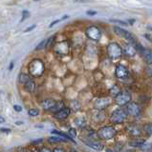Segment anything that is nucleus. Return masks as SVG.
<instances>
[{"instance_id": "nucleus-30", "label": "nucleus", "mask_w": 152, "mask_h": 152, "mask_svg": "<svg viewBox=\"0 0 152 152\" xmlns=\"http://www.w3.org/2000/svg\"><path fill=\"white\" fill-rule=\"evenodd\" d=\"M110 21H111V22H114V23H119V24L124 25V26L128 25V23L124 22V21H123V20H117V19H111V20H110Z\"/></svg>"}, {"instance_id": "nucleus-6", "label": "nucleus", "mask_w": 152, "mask_h": 152, "mask_svg": "<svg viewBox=\"0 0 152 152\" xmlns=\"http://www.w3.org/2000/svg\"><path fill=\"white\" fill-rule=\"evenodd\" d=\"M86 35L91 40L98 41V40H100V38L101 37V32L98 27L90 26L86 30Z\"/></svg>"}, {"instance_id": "nucleus-8", "label": "nucleus", "mask_w": 152, "mask_h": 152, "mask_svg": "<svg viewBox=\"0 0 152 152\" xmlns=\"http://www.w3.org/2000/svg\"><path fill=\"white\" fill-rule=\"evenodd\" d=\"M126 112L133 117H139L141 115V108L135 103H129L126 106Z\"/></svg>"}, {"instance_id": "nucleus-27", "label": "nucleus", "mask_w": 152, "mask_h": 152, "mask_svg": "<svg viewBox=\"0 0 152 152\" xmlns=\"http://www.w3.org/2000/svg\"><path fill=\"white\" fill-rule=\"evenodd\" d=\"M111 93H112V95H113V96H117V95L118 94H119L120 93V89H119V87H113V89H111Z\"/></svg>"}, {"instance_id": "nucleus-37", "label": "nucleus", "mask_w": 152, "mask_h": 152, "mask_svg": "<svg viewBox=\"0 0 152 152\" xmlns=\"http://www.w3.org/2000/svg\"><path fill=\"white\" fill-rule=\"evenodd\" d=\"M41 142H42V139H39V140H36V141H33L32 144H36V143H41Z\"/></svg>"}, {"instance_id": "nucleus-16", "label": "nucleus", "mask_w": 152, "mask_h": 152, "mask_svg": "<svg viewBox=\"0 0 152 152\" xmlns=\"http://www.w3.org/2000/svg\"><path fill=\"white\" fill-rule=\"evenodd\" d=\"M141 52H142V56L143 57L144 61H146V63H150L151 58H152L150 49L143 48V49H141Z\"/></svg>"}, {"instance_id": "nucleus-20", "label": "nucleus", "mask_w": 152, "mask_h": 152, "mask_svg": "<svg viewBox=\"0 0 152 152\" xmlns=\"http://www.w3.org/2000/svg\"><path fill=\"white\" fill-rule=\"evenodd\" d=\"M25 89L28 91V92H34L36 89V83L31 80V81H29L27 84L25 85Z\"/></svg>"}, {"instance_id": "nucleus-10", "label": "nucleus", "mask_w": 152, "mask_h": 152, "mask_svg": "<svg viewBox=\"0 0 152 152\" xmlns=\"http://www.w3.org/2000/svg\"><path fill=\"white\" fill-rule=\"evenodd\" d=\"M71 113V109L69 108H63L62 109L59 110L58 112H56L54 114V117L58 120H65L68 118V116L70 115Z\"/></svg>"}, {"instance_id": "nucleus-19", "label": "nucleus", "mask_w": 152, "mask_h": 152, "mask_svg": "<svg viewBox=\"0 0 152 152\" xmlns=\"http://www.w3.org/2000/svg\"><path fill=\"white\" fill-rule=\"evenodd\" d=\"M18 80H19V83L20 84H24V85H26L29 81H31V77L26 74V73H20L19 74V78H18Z\"/></svg>"}, {"instance_id": "nucleus-3", "label": "nucleus", "mask_w": 152, "mask_h": 152, "mask_svg": "<svg viewBox=\"0 0 152 152\" xmlns=\"http://www.w3.org/2000/svg\"><path fill=\"white\" fill-rule=\"evenodd\" d=\"M127 117V112L124 109H116L110 115V122L113 124H121L123 123Z\"/></svg>"}, {"instance_id": "nucleus-5", "label": "nucleus", "mask_w": 152, "mask_h": 152, "mask_svg": "<svg viewBox=\"0 0 152 152\" xmlns=\"http://www.w3.org/2000/svg\"><path fill=\"white\" fill-rule=\"evenodd\" d=\"M113 30H114V32L117 34V35H119L121 37L124 38V39H126L128 42H130V43H133V44L135 43V38H134V36H133L132 34L128 32V30H124L123 28H121V27H118V26L114 27Z\"/></svg>"}, {"instance_id": "nucleus-21", "label": "nucleus", "mask_w": 152, "mask_h": 152, "mask_svg": "<svg viewBox=\"0 0 152 152\" xmlns=\"http://www.w3.org/2000/svg\"><path fill=\"white\" fill-rule=\"evenodd\" d=\"M143 132L146 133L147 136L152 135V123H147L146 125H143Z\"/></svg>"}, {"instance_id": "nucleus-1", "label": "nucleus", "mask_w": 152, "mask_h": 152, "mask_svg": "<svg viewBox=\"0 0 152 152\" xmlns=\"http://www.w3.org/2000/svg\"><path fill=\"white\" fill-rule=\"evenodd\" d=\"M30 73L35 77H39L41 76L44 72V64L42 63V61H40L39 59L34 60L33 62L30 64L29 67Z\"/></svg>"}, {"instance_id": "nucleus-31", "label": "nucleus", "mask_w": 152, "mask_h": 152, "mask_svg": "<svg viewBox=\"0 0 152 152\" xmlns=\"http://www.w3.org/2000/svg\"><path fill=\"white\" fill-rule=\"evenodd\" d=\"M14 109L16 110V111H17V112H21L22 111V108L20 106H17V105L14 106Z\"/></svg>"}, {"instance_id": "nucleus-14", "label": "nucleus", "mask_w": 152, "mask_h": 152, "mask_svg": "<svg viewBox=\"0 0 152 152\" xmlns=\"http://www.w3.org/2000/svg\"><path fill=\"white\" fill-rule=\"evenodd\" d=\"M85 144L88 146H90L91 148H93V149L97 150V151H101V150H102L104 148L103 144H101V143H98V142H91V141H85Z\"/></svg>"}, {"instance_id": "nucleus-38", "label": "nucleus", "mask_w": 152, "mask_h": 152, "mask_svg": "<svg viewBox=\"0 0 152 152\" xmlns=\"http://www.w3.org/2000/svg\"><path fill=\"white\" fill-rule=\"evenodd\" d=\"M0 131H3V132H10V129H6V128H0Z\"/></svg>"}, {"instance_id": "nucleus-25", "label": "nucleus", "mask_w": 152, "mask_h": 152, "mask_svg": "<svg viewBox=\"0 0 152 152\" xmlns=\"http://www.w3.org/2000/svg\"><path fill=\"white\" fill-rule=\"evenodd\" d=\"M39 110L37 109V108H32V109L29 110V115H30V116L35 117V116L39 115Z\"/></svg>"}, {"instance_id": "nucleus-24", "label": "nucleus", "mask_w": 152, "mask_h": 152, "mask_svg": "<svg viewBox=\"0 0 152 152\" xmlns=\"http://www.w3.org/2000/svg\"><path fill=\"white\" fill-rule=\"evenodd\" d=\"M75 123L79 127H84L85 125V121H84L83 118H77V119L75 120Z\"/></svg>"}, {"instance_id": "nucleus-28", "label": "nucleus", "mask_w": 152, "mask_h": 152, "mask_svg": "<svg viewBox=\"0 0 152 152\" xmlns=\"http://www.w3.org/2000/svg\"><path fill=\"white\" fill-rule=\"evenodd\" d=\"M69 136L71 137L72 139L74 140V138L76 136H77V132H76V130H75V128H71L70 130H69Z\"/></svg>"}, {"instance_id": "nucleus-34", "label": "nucleus", "mask_w": 152, "mask_h": 152, "mask_svg": "<svg viewBox=\"0 0 152 152\" xmlns=\"http://www.w3.org/2000/svg\"><path fill=\"white\" fill-rule=\"evenodd\" d=\"M36 28V25H33V26H30L29 27V28H27V29H26L25 30V32H31V30H34V29H35Z\"/></svg>"}, {"instance_id": "nucleus-32", "label": "nucleus", "mask_w": 152, "mask_h": 152, "mask_svg": "<svg viewBox=\"0 0 152 152\" xmlns=\"http://www.w3.org/2000/svg\"><path fill=\"white\" fill-rule=\"evenodd\" d=\"M39 152H53V151H51L48 147H42L39 150Z\"/></svg>"}, {"instance_id": "nucleus-4", "label": "nucleus", "mask_w": 152, "mask_h": 152, "mask_svg": "<svg viewBox=\"0 0 152 152\" xmlns=\"http://www.w3.org/2000/svg\"><path fill=\"white\" fill-rule=\"evenodd\" d=\"M117 134V130L113 127H103L98 129V136L102 140H110Z\"/></svg>"}, {"instance_id": "nucleus-33", "label": "nucleus", "mask_w": 152, "mask_h": 152, "mask_svg": "<svg viewBox=\"0 0 152 152\" xmlns=\"http://www.w3.org/2000/svg\"><path fill=\"white\" fill-rule=\"evenodd\" d=\"M147 73L152 76V64H150L147 68Z\"/></svg>"}, {"instance_id": "nucleus-35", "label": "nucleus", "mask_w": 152, "mask_h": 152, "mask_svg": "<svg viewBox=\"0 0 152 152\" xmlns=\"http://www.w3.org/2000/svg\"><path fill=\"white\" fill-rule=\"evenodd\" d=\"M53 152H65L64 151V149H62V148L60 147H56L54 150H53Z\"/></svg>"}, {"instance_id": "nucleus-44", "label": "nucleus", "mask_w": 152, "mask_h": 152, "mask_svg": "<svg viewBox=\"0 0 152 152\" xmlns=\"http://www.w3.org/2000/svg\"><path fill=\"white\" fill-rule=\"evenodd\" d=\"M70 152H77L75 149H73V148H72V149H70Z\"/></svg>"}, {"instance_id": "nucleus-15", "label": "nucleus", "mask_w": 152, "mask_h": 152, "mask_svg": "<svg viewBox=\"0 0 152 152\" xmlns=\"http://www.w3.org/2000/svg\"><path fill=\"white\" fill-rule=\"evenodd\" d=\"M125 54H126L127 56L129 57H132V56H134L136 54V49L135 47L133 46L132 44H127L126 46H125V48H124V51H123Z\"/></svg>"}, {"instance_id": "nucleus-18", "label": "nucleus", "mask_w": 152, "mask_h": 152, "mask_svg": "<svg viewBox=\"0 0 152 152\" xmlns=\"http://www.w3.org/2000/svg\"><path fill=\"white\" fill-rule=\"evenodd\" d=\"M48 141H49V143H51V144H56V143L66 142L67 140L62 138V137H59V136H52L48 139Z\"/></svg>"}, {"instance_id": "nucleus-23", "label": "nucleus", "mask_w": 152, "mask_h": 152, "mask_svg": "<svg viewBox=\"0 0 152 152\" xmlns=\"http://www.w3.org/2000/svg\"><path fill=\"white\" fill-rule=\"evenodd\" d=\"M63 106H64V103L62 102V101H59V102H56V105L55 106V108H53L51 111H54L55 113L56 112H58L59 110H60V109H62L63 108Z\"/></svg>"}, {"instance_id": "nucleus-45", "label": "nucleus", "mask_w": 152, "mask_h": 152, "mask_svg": "<svg viewBox=\"0 0 152 152\" xmlns=\"http://www.w3.org/2000/svg\"><path fill=\"white\" fill-rule=\"evenodd\" d=\"M148 29H149L150 30H152V27H148Z\"/></svg>"}, {"instance_id": "nucleus-40", "label": "nucleus", "mask_w": 152, "mask_h": 152, "mask_svg": "<svg viewBox=\"0 0 152 152\" xmlns=\"http://www.w3.org/2000/svg\"><path fill=\"white\" fill-rule=\"evenodd\" d=\"M5 122V119L3 117H0V123H4Z\"/></svg>"}, {"instance_id": "nucleus-36", "label": "nucleus", "mask_w": 152, "mask_h": 152, "mask_svg": "<svg viewBox=\"0 0 152 152\" xmlns=\"http://www.w3.org/2000/svg\"><path fill=\"white\" fill-rule=\"evenodd\" d=\"M86 13L88 15H95V14H97V11H87Z\"/></svg>"}, {"instance_id": "nucleus-26", "label": "nucleus", "mask_w": 152, "mask_h": 152, "mask_svg": "<svg viewBox=\"0 0 152 152\" xmlns=\"http://www.w3.org/2000/svg\"><path fill=\"white\" fill-rule=\"evenodd\" d=\"M46 41L47 40H42L40 42V43L39 44V46L36 48V51H39V49H42L43 48L46 47Z\"/></svg>"}, {"instance_id": "nucleus-42", "label": "nucleus", "mask_w": 152, "mask_h": 152, "mask_svg": "<svg viewBox=\"0 0 152 152\" xmlns=\"http://www.w3.org/2000/svg\"><path fill=\"white\" fill-rule=\"evenodd\" d=\"M123 152H133V150H132V149H127V150L123 151Z\"/></svg>"}, {"instance_id": "nucleus-29", "label": "nucleus", "mask_w": 152, "mask_h": 152, "mask_svg": "<svg viewBox=\"0 0 152 152\" xmlns=\"http://www.w3.org/2000/svg\"><path fill=\"white\" fill-rule=\"evenodd\" d=\"M54 39H55V36H51L50 38H49V39H47V41H46V47H45V48L50 47L51 44L53 43V41H54Z\"/></svg>"}, {"instance_id": "nucleus-2", "label": "nucleus", "mask_w": 152, "mask_h": 152, "mask_svg": "<svg viewBox=\"0 0 152 152\" xmlns=\"http://www.w3.org/2000/svg\"><path fill=\"white\" fill-rule=\"evenodd\" d=\"M106 51H107V54L109 56V58H111L113 60L119 59L120 57L123 55V49L120 47L119 44L117 43H110L107 48H106Z\"/></svg>"}, {"instance_id": "nucleus-41", "label": "nucleus", "mask_w": 152, "mask_h": 152, "mask_svg": "<svg viewBox=\"0 0 152 152\" xmlns=\"http://www.w3.org/2000/svg\"><path fill=\"white\" fill-rule=\"evenodd\" d=\"M128 21H129V23H130V24H133V23L135 22L134 19H131V20H128Z\"/></svg>"}, {"instance_id": "nucleus-13", "label": "nucleus", "mask_w": 152, "mask_h": 152, "mask_svg": "<svg viewBox=\"0 0 152 152\" xmlns=\"http://www.w3.org/2000/svg\"><path fill=\"white\" fill-rule=\"evenodd\" d=\"M126 129H127L128 133L131 136L139 137V136H141V134H142V130H141L138 125H128V127H126Z\"/></svg>"}, {"instance_id": "nucleus-43", "label": "nucleus", "mask_w": 152, "mask_h": 152, "mask_svg": "<svg viewBox=\"0 0 152 152\" xmlns=\"http://www.w3.org/2000/svg\"><path fill=\"white\" fill-rule=\"evenodd\" d=\"M106 152H114V151L111 150V149H106Z\"/></svg>"}, {"instance_id": "nucleus-17", "label": "nucleus", "mask_w": 152, "mask_h": 152, "mask_svg": "<svg viewBox=\"0 0 152 152\" xmlns=\"http://www.w3.org/2000/svg\"><path fill=\"white\" fill-rule=\"evenodd\" d=\"M146 143V141H144L143 139H135L131 141L130 143H129V144H130L131 146H135V147H142L143 146V144Z\"/></svg>"}, {"instance_id": "nucleus-39", "label": "nucleus", "mask_w": 152, "mask_h": 152, "mask_svg": "<svg viewBox=\"0 0 152 152\" xmlns=\"http://www.w3.org/2000/svg\"><path fill=\"white\" fill-rule=\"evenodd\" d=\"M13 67H14V63L12 62V63H11V65H10V67H9V70H13Z\"/></svg>"}, {"instance_id": "nucleus-7", "label": "nucleus", "mask_w": 152, "mask_h": 152, "mask_svg": "<svg viewBox=\"0 0 152 152\" xmlns=\"http://www.w3.org/2000/svg\"><path fill=\"white\" fill-rule=\"evenodd\" d=\"M131 101V95L127 92H120L115 97V103L118 106L128 105Z\"/></svg>"}, {"instance_id": "nucleus-12", "label": "nucleus", "mask_w": 152, "mask_h": 152, "mask_svg": "<svg viewBox=\"0 0 152 152\" xmlns=\"http://www.w3.org/2000/svg\"><path fill=\"white\" fill-rule=\"evenodd\" d=\"M115 74H116V76L118 78L123 79V78H125L128 75V71H127L126 68H125V67L121 66V65H119V66H117V68H116Z\"/></svg>"}, {"instance_id": "nucleus-11", "label": "nucleus", "mask_w": 152, "mask_h": 152, "mask_svg": "<svg viewBox=\"0 0 152 152\" xmlns=\"http://www.w3.org/2000/svg\"><path fill=\"white\" fill-rule=\"evenodd\" d=\"M40 105L44 110H52L56 105V101L53 100V99H45L40 103Z\"/></svg>"}, {"instance_id": "nucleus-22", "label": "nucleus", "mask_w": 152, "mask_h": 152, "mask_svg": "<svg viewBox=\"0 0 152 152\" xmlns=\"http://www.w3.org/2000/svg\"><path fill=\"white\" fill-rule=\"evenodd\" d=\"M104 118H105L104 114L101 113V112H97V113H94L93 114V119H94V121H96V122H101V121H103Z\"/></svg>"}, {"instance_id": "nucleus-9", "label": "nucleus", "mask_w": 152, "mask_h": 152, "mask_svg": "<svg viewBox=\"0 0 152 152\" xmlns=\"http://www.w3.org/2000/svg\"><path fill=\"white\" fill-rule=\"evenodd\" d=\"M111 104V99L110 98H98V100L95 102V108H97L98 110H101L105 108H107L108 106Z\"/></svg>"}]
</instances>
